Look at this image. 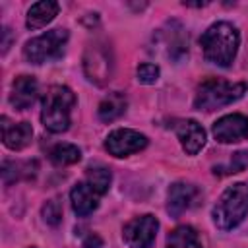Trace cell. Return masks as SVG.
Here are the masks:
<instances>
[{
    "label": "cell",
    "mask_w": 248,
    "mask_h": 248,
    "mask_svg": "<svg viewBox=\"0 0 248 248\" xmlns=\"http://www.w3.org/2000/svg\"><path fill=\"white\" fill-rule=\"evenodd\" d=\"M238 43H240L238 29L229 21H217L209 25L200 37L203 58L221 68H229L232 64L238 50Z\"/></svg>",
    "instance_id": "1"
},
{
    "label": "cell",
    "mask_w": 248,
    "mask_h": 248,
    "mask_svg": "<svg viewBox=\"0 0 248 248\" xmlns=\"http://www.w3.org/2000/svg\"><path fill=\"white\" fill-rule=\"evenodd\" d=\"M76 105V95L66 85H50L43 97L41 122L52 134H62L72 124V108Z\"/></svg>",
    "instance_id": "2"
},
{
    "label": "cell",
    "mask_w": 248,
    "mask_h": 248,
    "mask_svg": "<svg viewBox=\"0 0 248 248\" xmlns=\"http://www.w3.org/2000/svg\"><path fill=\"white\" fill-rule=\"evenodd\" d=\"M246 89H248L246 81H227L223 78H209L198 85L194 97V108L205 112L217 110L221 107L238 101L246 93Z\"/></svg>",
    "instance_id": "3"
},
{
    "label": "cell",
    "mask_w": 248,
    "mask_h": 248,
    "mask_svg": "<svg viewBox=\"0 0 248 248\" xmlns=\"http://www.w3.org/2000/svg\"><path fill=\"white\" fill-rule=\"evenodd\" d=\"M248 215V184L236 182L229 186L213 205L211 217L219 231H232Z\"/></svg>",
    "instance_id": "4"
},
{
    "label": "cell",
    "mask_w": 248,
    "mask_h": 248,
    "mask_svg": "<svg viewBox=\"0 0 248 248\" xmlns=\"http://www.w3.org/2000/svg\"><path fill=\"white\" fill-rule=\"evenodd\" d=\"M68 29L56 27L39 37H33L23 46V56L29 64H45L62 56L64 46L68 43Z\"/></svg>",
    "instance_id": "5"
},
{
    "label": "cell",
    "mask_w": 248,
    "mask_h": 248,
    "mask_svg": "<svg viewBox=\"0 0 248 248\" xmlns=\"http://www.w3.org/2000/svg\"><path fill=\"white\" fill-rule=\"evenodd\" d=\"M83 72L89 81L97 85H105L112 78V72H114L112 48L103 41L89 43L83 52Z\"/></svg>",
    "instance_id": "6"
},
{
    "label": "cell",
    "mask_w": 248,
    "mask_h": 248,
    "mask_svg": "<svg viewBox=\"0 0 248 248\" xmlns=\"http://www.w3.org/2000/svg\"><path fill=\"white\" fill-rule=\"evenodd\" d=\"M159 221L155 215H140L128 221L122 229V238L130 248H149L155 240Z\"/></svg>",
    "instance_id": "7"
},
{
    "label": "cell",
    "mask_w": 248,
    "mask_h": 248,
    "mask_svg": "<svg viewBox=\"0 0 248 248\" xmlns=\"http://www.w3.org/2000/svg\"><path fill=\"white\" fill-rule=\"evenodd\" d=\"M147 145V138L130 128L112 130L105 140V149L114 157H128L132 153L141 151Z\"/></svg>",
    "instance_id": "8"
},
{
    "label": "cell",
    "mask_w": 248,
    "mask_h": 248,
    "mask_svg": "<svg viewBox=\"0 0 248 248\" xmlns=\"http://www.w3.org/2000/svg\"><path fill=\"white\" fill-rule=\"evenodd\" d=\"M213 138L219 143H234L248 138V116L232 112L221 116L213 124Z\"/></svg>",
    "instance_id": "9"
},
{
    "label": "cell",
    "mask_w": 248,
    "mask_h": 248,
    "mask_svg": "<svg viewBox=\"0 0 248 248\" xmlns=\"http://www.w3.org/2000/svg\"><path fill=\"white\" fill-rule=\"evenodd\" d=\"M198 196H200V190L194 184L174 182V184H170V188L167 192V211L172 217H178L196 203Z\"/></svg>",
    "instance_id": "10"
},
{
    "label": "cell",
    "mask_w": 248,
    "mask_h": 248,
    "mask_svg": "<svg viewBox=\"0 0 248 248\" xmlns=\"http://www.w3.org/2000/svg\"><path fill=\"white\" fill-rule=\"evenodd\" d=\"M161 39L165 52L170 60L180 62L188 54V35L178 21H169L165 29H161Z\"/></svg>",
    "instance_id": "11"
},
{
    "label": "cell",
    "mask_w": 248,
    "mask_h": 248,
    "mask_svg": "<svg viewBox=\"0 0 248 248\" xmlns=\"http://www.w3.org/2000/svg\"><path fill=\"white\" fill-rule=\"evenodd\" d=\"M39 97V83L33 76H17L12 83L10 103L16 110L29 108Z\"/></svg>",
    "instance_id": "12"
},
{
    "label": "cell",
    "mask_w": 248,
    "mask_h": 248,
    "mask_svg": "<svg viewBox=\"0 0 248 248\" xmlns=\"http://www.w3.org/2000/svg\"><path fill=\"white\" fill-rule=\"evenodd\" d=\"M174 132L180 140V145L182 149L188 153V155H196L203 145H205V130L202 128L200 122L192 120V118H186V120H180L176 126H174Z\"/></svg>",
    "instance_id": "13"
},
{
    "label": "cell",
    "mask_w": 248,
    "mask_h": 248,
    "mask_svg": "<svg viewBox=\"0 0 248 248\" xmlns=\"http://www.w3.org/2000/svg\"><path fill=\"white\" fill-rule=\"evenodd\" d=\"M33 128L29 122H10L6 116H2V140L8 149L19 151L31 143Z\"/></svg>",
    "instance_id": "14"
},
{
    "label": "cell",
    "mask_w": 248,
    "mask_h": 248,
    "mask_svg": "<svg viewBox=\"0 0 248 248\" xmlns=\"http://www.w3.org/2000/svg\"><path fill=\"white\" fill-rule=\"evenodd\" d=\"M99 198L101 194L91 188L85 180L78 182L72 192H70V200H72V209L79 215V217H85L89 213H93L97 207H99Z\"/></svg>",
    "instance_id": "15"
},
{
    "label": "cell",
    "mask_w": 248,
    "mask_h": 248,
    "mask_svg": "<svg viewBox=\"0 0 248 248\" xmlns=\"http://www.w3.org/2000/svg\"><path fill=\"white\" fill-rule=\"evenodd\" d=\"M56 16H58V4L52 2V0H43V2L33 4L27 10L25 25L35 31V29H41V27L48 25Z\"/></svg>",
    "instance_id": "16"
},
{
    "label": "cell",
    "mask_w": 248,
    "mask_h": 248,
    "mask_svg": "<svg viewBox=\"0 0 248 248\" xmlns=\"http://www.w3.org/2000/svg\"><path fill=\"white\" fill-rule=\"evenodd\" d=\"M128 107V101H126V95L120 93V91H112L108 93L101 103H99V108H97V116L99 120L103 122H112L116 118H120L124 114Z\"/></svg>",
    "instance_id": "17"
},
{
    "label": "cell",
    "mask_w": 248,
    "mask_h": 248,
    "mask_svg": "<svg viewBox=\"0 0 248 248\" xmlns=\"http://www.w3.org/2000/svg\"><path fill=\"white\" fill-rule=\"evenodd\" d=\"M37 161H4L2 163V178L4 184H12L16 180H31L37 174Z\"/></svg>",
    "instance_id": "18"
},
{
    "label": "cell",
    "mask_w": 248,
    "mask_h": 248,
    "mask_svg": "<svg viewBox=\"0 0 248 248\" xmlns=\"http://www.w3.org/2000/svg\"><path fill=\"white\" fill-rule=\"evenodd\" d=\"M167 248H203L200 234L190 225H180L167 236Z\"/></svg>",
    "instance_id": "19"
},
{
    "label": "cell",
    "mask_w": 248,
    "mask_h": 248,
    "mask_svg": "<svg viewBox=\"0 0 248 248\" xmlns=\"http://www.w3.org/2000/svg\"><path fill=\"white\" fill-rule=\"evenodd\" d=\"M48 159L54 167H68L81 159V151L74 143H56L48 151Z\"/></svg>",
    "instance_id": "20"
},
{
    "label": "cell",
    "mask_w": 248,
    "mask_h": 248,
    "mask_svg": "<svg viewBox=\"0 0 248 248\" xmlns=\"http://www.w3.org/2000/svg\"><path fill=\"white\" fill-rule=\"evenodd\" d=\"M110 180H112V174H110V170H108L107 167H103V165H91V167H87V170H85V182H87L91 188H95L101 196L108 190Z\"/></svg>",
    "instance_id": "21"
},
{
    "label": "cell",
    "mask_w": 248,
    "mask_h": 248,
    "mask_svg": "<svg viewBox=\"0 0 248 248\" xmlns=\"http://www.w3.org/2000/svg\"><path fill=\"white\" fill-rule=\"evenodd\" d=\"M41 215H43V219H45L46 225H50V227L60 225V221H62V203L58 200H48L43 205Z\"/></svg>",
    "instance_id": "22"
},
{
    "label": "cell",
    "mask_w": 248,
    "mask_h": 248,
    "mask_svg": "<svg viewBox=\"0 0 248 248\" xmlns=\"http://www.w3.org/2000/svg\"><path fill=\"white\" fill-rule=\"evenodd\" d=\"M159 66L151 64V62H145V64H140L138 70H136V76H138V81L143 83V85H151L159 79Z\"/></svg>",
    "instance_id": "23"
},
{
    "label": "cell",
    "mask_w": 248,
    "mask_h": 248,
    "mask_svg": "<svg viewBox=\"0 0 248 248\" xmlns=\"http://www.w3.org/2000/svg\"><path fill=\"white\" fill-rule=\"evenodd\" d=\"M244 167H248V153L246 151H236L231 159V167L227 172H240Z\"/></svg>",
    "instance_id": "24"
},
{
    "label": "cell",
    "mask_w": 248,
    "mask_h": 248,
    "mask_svg": "<svg viewBox=\"0 0 248 248\" xmlns=\"http://www.w3.org/2000/svg\"><path fill=\"white\" fill-rule=\"evenodd\" d=\"M83 248H101L103 246V238L99 236V234H95V232H91V234H87L85 238H83V244H81Z\"/></svg>",
    "instance_id": "25"
},
{
    "label": "cell",
    "mask_w": 248,
    "mask_h": 248,
    "mask_svg": "<svg viewBox=\"0 0 248 248\" xmlns=\"http://www.w3.org/2000/svg\"><path fill=\"white\" fill-rule=\"evenodd\" d=\"M8 35H10V29H6V27H4V43H2V52H6V50H8V43H10V41H8Z\"/></svg>",
    "instance_id": "26"
},
{
    "label": "cell",
    "mask_w": 248,
    "mask_h": 248,
    "mask_svg": "<svg viewBox=\"0 0 248 248\" xmlns=\"http://www.w3.org/2000/svg\"><path fill=\"white\" fill-rule=\"evenodd\" d=\"M184 6H190V8H203V6H207V2H184Z\"/></svg>",
    "instance_id": "27"
}]
</instances>
